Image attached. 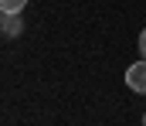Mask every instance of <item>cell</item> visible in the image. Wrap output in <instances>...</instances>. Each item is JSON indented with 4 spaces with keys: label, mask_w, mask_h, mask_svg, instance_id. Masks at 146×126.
I'll list each match as a JSON object with an SVG mask.
<instances>
[{
    "label": "cell",
    "mask_w": 146,
    "mask_h": 126,
    "mask_svg": "<svg viewBox=\"0 0 146 126\" xmlns=\"http://www.w3.org/2000/svg\"><path fill=\"white\" fill-rule=\"evenodd\" d=\"M0 27H3V38H17L21 34V14H3V21H0Z\"/></svg>",
    "instance_id": "cell-2"
},
{
    "label": "cell",
    "mask_w": 146,
    "mask_h": 126,
    "mask_svg": "<svg viewBox=\"0 0 146 126\" xmlns=\"http://www.w3.org/2000/svg\"><path fill=\"white\" fill-rule=\"evenodd\" d=\"M139 55L146 58V27H143V34H139Z\"/></svg>",
    "instance_id": "cell-4"
},
{
    "label": "cell",
    "mask_w": 146,
    "mask_h": 126,
    "mask_svg": "<svg viewBox=\"0 0 146 126\" xmlns=\"http://www.w3.org/2000/svg\"><path fill=\"white\" fill-rule=\"evenodd\" d=\"M27 7V0H0V10L3 14H21Z\"/></svg>",
    "instance_id": "cell-3"
},
{
    "label": "cell",
    "mask_w": 146,
    "mask_h": 126,
    "mask_svg": "<svg viewBox=\"0 0 146 126\" xmlns=\"http://www.w3.org/2000/svg\"><path fill=\"white\" fill-rule=\"evenodd\" d=\"M143 126H146V113H143Z\"/></svg>",
    "instance_id": "cell-5"
},
{
    "label": "cell",
    "mask_w": 146,
    "mask_h": 126,
    "mask_svg": "<svg viewBox=\"0 0 146 126\" xmlns=\"http://www.w3.org/2000/svg\"><path fill=\"white\" fill-rule=\"evenodd\" d=\"M126 85H129L133 92H139V95H146V58H139V61H133V65L126 68Z\"/></svg>",
    "instance_id": "cell-1"
}]
</instances>
